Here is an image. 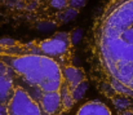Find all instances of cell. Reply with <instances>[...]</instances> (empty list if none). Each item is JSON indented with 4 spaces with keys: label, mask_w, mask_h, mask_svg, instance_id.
<instances>
[{
    "label": "cell",
    "mask_w": 133,
    "mask_h": 115,
    "mask_svg": "<svg viewBox=\"0 0 133 115\" xmlns=\"http://www.w3.org/2000/svg\"><path fill=\"white\" fill-rule=\"evenodd\" d=\"M85 88L71 33L0 39V115H67Z\"/></svg>",
    "instance_id": "1"
},
{
    "label": "cell",
    "mask_w": 133,
    "mask_h": 115,
    "mask_svg": "<svg viewBox=\"0 0 133 115\" xmlns=\"http://www.w3.org/2000/svg\"><path fill=\"white\" fill-rule=\"evenodd\" d=\"M87 0H0V20L32 29L59 27L74 20Z\"/></svg>",
    "instance_id": "2"
},
{
    "label": "cell",
    "mask_w": 133,
    "mask_h": 115,
    "mask_svg": "<svg viewBox=\"0 0 133 115\" xmlns=\"http://www.w3.org/2000/svg\"><path fill=\"white\" fill-rule=\"evenodd\" d=\"M76 115H112L110 107L107 105H105L101 101H88L85 104H83Z\"/></svg>",
    "instance_id": "3"
},
{
    "label": "cell",
    "mask_w": 133,
    "mask_h": 115,
    "mask_svg": "<svg viewBox=\"0 0 133 115\" xmlns=\"http://www.w3.org/2000/svg\"><path fill=\"white\" fill-rule=\"evenodd\" d=\"M118 115H133V101L131 102H123L112 106Z\"/></svg>",
    "instance_id": "4"
}]
</instances>
